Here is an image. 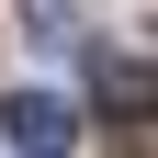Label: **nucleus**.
<instances>
[{"label":"nucleus","mask_w":158,"mask_h":158,"mask_svg":"<svg viewBox=\"0 0 158 158\" xmlns=\"http://www.w3.org/2000/svg\"><path fill=\"white\" fill-rule=\"evenodd\" d=\"M0 135H11V158H68L79 147V113L56 102V90H23V102L0 113Z\"/></svg>","instance_id":"1"}]
</instances>
